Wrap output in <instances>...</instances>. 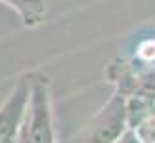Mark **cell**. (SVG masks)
Masks as SVG:
<instances>
[{"label": "cell", "mask_w": 155, "mask_h": 143, "mask_svg": "<svg viewBox=\"0 0 155 143\" xmlns=\"http://www.w3.org/2000/svg\"><path fill=\"white\" fill-rule=\"evenodd\" d=\"M17 143H56L52 82L44 73H29V97Z\"/></svg>", "instance_id": "obj_1"}, {"label": "cell", "mask_w": 155, "mask_h": 143, "mask_svg": "<svg viewBox=\"0 0 155 143\" xmlns=\"http://www.w3.org/2000/svg\"><path fill=\"white\" fill-rule=\"evenodd\" d=\"M127 130V97L115 92L104 109L92 118L81 143H113Z\"/></svg>", "instance_id": "obj_2"}, {"label": "cell", "mask_w": 155, "mask_h": 143, "mask_svg": "<svg viewBox=\"0 0 155 143\" xmlns=\"http://www.w3.org/2000/svg\"><path fill=\"white\" fill-rule=\"evenodd\" d=\"M29 97V73L19 76L8 97L0 105V143H17L21 120Z\"/></svg>", "instance_id": "obj_3"}, {"label": "cell", "mask_w": 155, "mask_h": 143, "mask_svg": "<svg viewBox=\"0 0 155 143\" xmlns=\"http://www.w3.org/2000/svg\"><path fill=\"white\" fill-rule=\"evenodd\" d=\"M0 2L14 10L25 27H37L46 17L44 0H0Z\"/></svg>", "instance_id": "obj_4"}, {"label": "cell", "mask_w": 155, "mask_h": 143, "mask_svg": "<svg viewBox=\"0 0 155 143\" xmlns=\"http://www.w3.org/2000/svg\"><path fill=\"white\" fill-rule=\"evenodd\" d=\"M113 143H147V141H144V138H142L134 128H128L127 126V130H124V132L119 135Z\"/></svg>", "instance_id": "obj_5"}]
</instances>
